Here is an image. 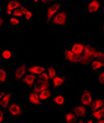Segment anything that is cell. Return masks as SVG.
I'll return each instance as SVG.
<instances>
[{
  "label": "cell",
  "mask_w": 104,
  "mask_h": 123,
  "mask_svg": "<svg viewBox=\"0 0 104 123\" xmlns=\"http://www.w3.org/2000/svg\"><path fill=\"white\" fill-rule=\"evenodd\" d=\"M12 101H13V94L10 92H4V94L0 98V107L6 110L8 105L12 104Z\"/></svg>",
  "instance_id": "30bf717a"
},
{
  "label": "cell",
  "mask_w": 104,
  "mask_h": 123,
  "mask_svg": "<svg viewBox=\"0 0 104 123\" xmlns=\"http://www.w3.org/2000/svg\"><path fill=\"white\" fill-rule=\"evenodd\" d=\"M93 95L91 93V91L89 90H84L83 91V93L80 95V105H84V107L89 108V105H91L92 101H93Z\"/></svg>",
  "instance_id": "52a82bcc"
},
{
  "label": "cell",
  "mask_w": 104,
  "mask_h": 123,
  "mask_svg": "<svg viewBox=\"0 0 104 123\" xmlns=\"http://www.w3.org/2000/svg\"><path fill=\"white\" fill-rule=\"evenodd\" d=\"M27 98H28V101L33 105H43V102H42L40 100V98H39V94H36V93H33V92H30V93L28 94V97Z\"/></svg>",
  "instance_id": "7402d4cb"
},
{
  "label": "cell",
  "mask_w": 104,
  "mask_h": 123,
  "mask_svg": "<svg viewBox=\"0 0 104 123\" xmlns=\"http://www.w3.org/2000/svg\"><path fill=\"white\" fill-rule=\"evenodd\" d=\"M54 95L55 94L51 90L46 89V90L42 91L41 93L39 94V98H40V100L44 104V102H47V101H49V100H52V98H53Z\"/></svg>",
  "instance_id": "5bb4252c"
},
{
  "label": "cell",
  "mask_w": 104,
  "mask_h": 123,
  "mask_svg": "<svg viewBox=\"0 0 104 123\" xmlns=\"http://www.w3.org/2000/svg\"><path fill=\"white\" fill-rule=\"evenodd\" d=\"M83 49H84V43H72L71 47H70L71 52L74 54V56H76V57L82 56Z\"/></svg>",
  "instance_id": "8fae6325"
},
{
  "label": "cell",
  "mask_w": 104,
  "mask_h": 123,
  "mask_svg": "<svg viewBox=\"0 0 104 123\" xmlns=\"http://www.w3.org/2000/svg\"><path fill=\"white\" fill-rule=\"evenodd\" d=\"M85 123H95V120H93L92 118H89L85 120Z\"/></svg>",
  "instance_id": "d6a6232c"
},
{
  "label": "cell",
  "mask_w": 104,
  "mask_h": 123,
  "mask_svg": "<svg viewBox=\"0 0 104 123\" xmlns=\"http://www.w3.org/2000/svg\"><path fill=\"white\" fill-rule=\"evenodd\" d=\"M52 101L54 102L55 105H57V107H62V105H65L67 104V98H66L65 95H54L53 98H52Z\"/></svg>",
  "instance_id": "d6986e66"
},
{
  "label": "cell",
  "mask_w": 104,
  "mask_h": 123,
  "mask_svg": "<svg viewBox=\"0 0 104 123\" xmlns=\"http://www.w3.org/2000/svg\"><path fill=\"white\" fill-rule=\"evenodd\" d=\"M8 24L13 29H18L23 26V23L21 21V19H17V18H14V17H9L8 18Z\"/></svg>",
  "instance_id": "ffe728a7"
},
{
  "label": "cell",
  "mask_w": 104,
  "mask_h": 123,
  "mask_svg": "<svg viewBox=\"0 0 104 123\" xmlns=\"http://www.w3.org/2000/svg\"><path fill=\"white\" fill-rule=\"evenodd\" d=\"M30 3H32V4H40L41 1H30Z\"/></svg>",
  "instance_id": "d590c367"
},
{
  "label": "cell",
  "mask_w": 104,
  "mask_h": 123,
  "mask_svg": "<svg viewBox=\"0 0 104 123\" xmlns=\"http://www.w3.org/2000/svg\"><path fill=\"white\" fill-rule=\"evenodd\" d=\"M73 114H74L77 118H83L84 116H86L89 114V108H86L84 107V105H76V107L73 109Z\"/></svg>",
  "instance_id": "9c48e42d"
},
{
  "label": "cell",
  "mask_w": 104,
  "mask_h": 123,
  "mask_svg": "<svg viewBox=\"0 0 104 123\" xmlns=\"http://www.w3.org/2000/svg\"><path fill=\"white\" fill-rule=\"evenodd\" d=\"M0 123H5V114L2 110H0Z\"/></svg>",
  "instance_id": "4dcf8cb0"
},
{
  "label": "cell",
  "mask_w": 104,
  "mask_h": 123,
  "mask_svg": "<svg viewBox=\"0 0 104 123\" xmlns=\"http://www.w3.org/2000/svg\"><path fill=\"white\" fill-rule=\"evenodd\" d=\"M32 18H33V12H31L30 9H28V11L24 13V16H23V20H24V21H26V22L31 21Z\"/></svg>",
  "instance_id": "f1b7e54d"
},
{
  "label": "cell",
  "mask_w": 104,
  "mask_h": 123,
  "mask_svg": "<svg viewBox=\"0 0 104 123\" xmlns=\"http://www.w3.org/2000/svg\"><path fill=\"white\" fill-rule=\"evenodd\" d=\"M2 25H3V19H2L1 15H0V27H1Z\"/></svg>",
  "instance_id": "e575fe53"
},
{
  "label": "cell",
  "mask_w": 104,
  "mask_h": 123,
  "mask_svg": "<svg viewBox=\"0 0 104 123\" xmlns=\"http://www.w3.org/2000/svg\"><path fill=\"white\" fill-rule=\"evenodd\" d=\"M46 71H47V74H48V77H49V79L50 80H52L56 74H58V70L55 68L53 65H49L48 66V68L46 69Z\"/></svg>",
  "instance_id": "d4e9b609"
},
{
  "label": "cell",
  "mask_w": 104,
  "mask_h": 123,
  "mask_svg": "<svg viewBox=\"0 0 104 123\" xmlns=\"http://www.w3.org/2000/svg\"><path fill=\"white\" fill-rule=\"evenodd\" d=\"M6 110H7V115L10 119L18 118L25 113L23 105L20 102H17V101H12V104L8 105Z\"/></svg>",
  "instance_id": "7a4b0ae2"
},
{
  "label": "cell",
  "mask_w": 104,
  "mask_h": 123,
  "mask_svg": "<svg viewBox=\"0 0 104 123\" xmlns=\"http://www.w3.org/2000/svg\"><path fill=\"white\" fill-rule=\"evenodd\" d=\"M89 64H91V69L93 74H99L103 68V60L93 59Z\"/></svg>",
  "instance_id": "4fadbf2b"
},
{
  "label": "cell",
  "mask_w": 104,
  "mask_h": 123,
  "mask_svg": "<svg viewBox=\"0 0 104 123\" xmlns=\"http://www.w3.org/2000/svg\"><path fill=\"white\" fill-rule=\"evenodd\" d=\"M4 92H5V91H3L2 89H0V98H1V97H2V95H3V94H4Z\"/></svg>",
  "instance_id": "8d00e7d4"
},
{
  "label": "cell",
  "mask_w": 104,
  "mask_h": 123,
  "mask_svg": "<svg viewBox=\"0 0 104 123\" xmlns=\"http://www.w3.org/2000/svg\"><path fill=\"white\" fill-rule=\"evenodd\" d=\"M104 114V110L103 108L100 109V110H97V111H92L91 112V118L93 120H99V119H102L103 118V115Z\"/></svg>",
  "instance_id": "603a6c76"
},
{
  "label": "cell",
  "mask_w": 104,
  "mask_h": 123,
  "mask_svg": "<svg viewBox=\"0 0 104 123\" xmlns=\"http://www.w3.org/2000/svg\"><path fill=\"white\" fill-rule=\"evenodd\" d=\"M91 59H89V58H86L84 56H80L79 57V60H78V64L77 65H88V64L91 63Z\"/></svg>",
  "instance_id": "4316f807"
},
{
  "label": "cell",
  "mask_w": 104,
  "mask_h": 123,
  "mask_svg": "<svg viewBox=\"0 0 104 123\" xmlns=\"http://www.w3.org/2000/svg\"><path fill=\"white\" fill-rule=\"evenodd\" d=\"M14 11H15V8H14V6H13V2L7 1L4 5V13L6 16H8V18H9V17H12Z\"/></svg>",
  "instance_id": "cb8c5ba5"
},
{
  "label": "cell",
  "mask_w": 104,
  "mask_h": 123,
  "mask_svg": "<svg viewBox=\"0 0 104 123\" xmlns=\"http://www.w3.org/2000/svg\"><path fill=\"white\" fill-rule=\"evenodd\" d=\"M61 8L62 7H61L60 4H51V5L48 6V8H47V11H46V16H47L46 21H47V24L48 23H51L52 19L54 18V16L56 15V13L59 12Z\"/></svg>",
  "instance_id": "277c9868"
},
{
  "label": "cell",
  "mask_w": 104,
  "mask_h": 123,
  "mask_svg": "<svg viewBox=\"0 0 104 123\" xmlns=\"http://www.w3.org/2000/svg\"><path fill=\"white\" fill-rule=\"evenodd\" d=\"M0 15H1V6H0Z\"/></svg>",
  "instance_id": "f35d334b"
},
{
  "label": "cell",
  "mask_w": 104,
  "mask_h": 123,
  "mask_svg": "<svg viewBox=\"0 0 104 123\" xmlns=\"http://www.w3.org/2000/svg\"><path fill=\"white\" fill-rule=\"evenodd\" d=\"M51 84L53 89H60V88H64L68 85V79L65 76H61L58 74L51 80Z\"/></svg>",
  "instance_id": "3957f363"
},
{
  "label": "cell",
  "mask_w": 104,
  "mask_h": 123,
  "mask_svg": "<svg viewBox=\"0 0 104 123\" xmlns=\"http://www.w3.org/2000/svg\"><path fill=\"white\" fill-rule=\"evenodd\" d=\"M62 119H64L65 123H75L76 120H77V117L73 114L72 111H67V112H65Z\"/></svg>",
  "instance_id": "44dd1931"
},
{
  "label": "cell",
  "mask_w": 104,
  "mask_h": 123,
  "mask_svg": "<svg viewBox=\"0 0 104 123\" xmlns=\"http://www.w3.org/2000/svg\"><path fill=\"white\" fill-rule=\"evenodd\" d=\"M95 50H96V49H95L94 47H92L89 43H84V49H83V54H82V56H84V57H86V58H89V59L92 60V56H93L94 52H95Z\"/></svg>",
  "instance_id": "ac0fdd59"
},
{
  "label": "cell",
  "mask_w": 104,
  "mask_h": 123,
  "mask_svg": "<svg viewBox=\"0 0 104 123\" xmlns=\"http://www.w3.org/2000/svg\"><path fill=\"white\" fill-rule=\"evenodd\" d=\"M15 57H16L15 52H13V51L9 50V49H2L1 51H0V58L4 61L12 60Z\"/></svg>",
  "instance_id": "9a60e30c"
},
{
  "label": "cell",
  "mask_w": 104,
  "mask_h": 123,
  "mask_svg": "<svg viewBox=\"0 0 104 123\" xmlns=\"http://www.w3.org/2000/svg\"><path fill=\"white\" fill-rule=\"evenodd\" d=\"M36 82H37V76L31 74H26L25 76H24L23 80H22L23 85L26 88H28V89H31V88L34 86Z\"/></svg>",
  "instance_id": "ba28073f"
},
{
  "label": "cell",
  "mask_w": 104,
  "mask_h": 123,
  "mask_svg": "<svg viewBox=\"0 0 104 123\" xmlns=\"http://www.w3.org/2000/svg\"><path fill=\"white\" fill-rule=\"evenodd\" d=\"M103 80H104V73L101 70L99 73V76H98V82L100 85H103Z\"/></svg>",
  "instance_id": "f546056e"
},
{
  "label": "cell",
  "mask_w": 104,
  "mask_h": 123,
  "mask_svg": "<svg viewBox=\"0 0 104 123\" xmlns=\"http://www.w3.org/2000/svg\"><path fill=\"white\" fill-rule=\"evenodd\" d=\"M93 59H99V60H103V51H99V50H95L93 56H92V60Z\"/></svg>",
  "instance_id": "83f0119b"
},
{
  "label": "cell",
  "mask_w": 104,
  "mask_h": 123,
  "mask_svg": "<svg viewBox=\"0 0 104 123\" xmlns=\"http://www.w3.org/2000/svg\"><path fill=\"white\" fill-rule=\"evenodd\" d=\"M9 79V73L4 66H0V84L6 85Z\"/></svg>",
  "instance_id": "e0dca14e"
},
{
  "label": "cell",
  "mask_w": 104,
  "mask_h": 123,
  "mask_svg": "<svg viewBox=\"0 0 104 123\" xmlns=\"http://www.w3.org/2000/svg\"><path fill=\"white\" fill-rule=\"evenodd\" d=\"M24 76H25V74H24L21 70H19L18 67H15V70H14V78H15L16 81H19V82L22 81Z\"/></svg>",
  "instance_id": "484cf974"
},
{
  "label": "cell",
  "mask_w": 104,
  "mask_h": 123,
  "mask_svg": "<svg viewBox=\"0 0 104 123\" xmlns=\"http://www.w3.org/2000/svg\"><path fill=\"white\" fill-rule=\"evenodd\" d=\"M100 8H101V2L98 0H92L86 5V12L97 15V13H99Z\"/></svg>",
  "instance_id": "8992f818"
},
{
  "label": "cell",
  "mask_w": 104,
  "mask_h": 123,
  "mask_svg": "<svg viewBox=\"0 0 104 123\" xmlns=\"http://www.w3.org/2000/svg\"><path fill=\"white\" fill-rule=\"evenodd\" d=\"M41 3H43V4H49L48 1H41Z\"/></svg>",
  "instance_id": "74e56055"
},
{
  "label": "cell",
  "mask_w": 104,
  "mask_h": 123,
  "mask_svg": "<svg viewBox=\"0 0 104 123\" xmlns=\"http://www.w3.org/2000/svg\"><path fill=\"white\" fill-rule=\"evenodd\" d=\"M69 22H70V20H69V11L62 7L52 19L51 24L56 28H64L68 25Z\"/></svg>",
  "instance_id": "6da1fadb"
},
{
  "label": "cell",
  "mask_w": 104,
  "mask_h": 123,
  "mask_svg": "<svg viewBox=\"0 0 104 123\" xmlns=\"http://www.w3.org/2000/svg\"><path fill=\"white\" fill-rule=\"evenodd\" d=\"M46 69H47V67L45 65H37V64H34V65H30V66L27 67V74L39 76L40 74L46 71Z\"/></svg>",
  "instance_id": "7c38bea8"
},
{
  "label": "cell",
  "mask_w": 104,
  "mask_h": 123,
  "mask_svg": "<svg viewBox=\"0 0 104 123\" xmlns=\"http://www.w3.org/2000/svg\"><path fill=\"white\" fill-rule=\"evenodd\" d=\"M75 123H85V120L83 118H77V120H76Z\"/></svg>",
  "instance_id": "1f68e13d"
},
{
  "label": "cell",
  "mask_w": 104,
  "mask_h": 123,
  "mask_svg": "<svg viewBox=\"0 0 104 123\" xmlns=\"http://www.w3.org/2000/svg\"><path fill=\"white\" fill-rule=\"evenodd\" d=\"M62 55H64V59L68 64H72V65H77L79 57L74 56V54L71 52L70 49L64 50L62 51Z\"/></svg>",
  "instance_id": "5b68a950"
},
{
  "label": "cell",
  "mask_w": 104,
  "mask_h": 123,
  "mask_svg": "<svg viewBox=\"0 0 104 123\" xmlns=\"http://www.w3.org/2000/svg\"><path fill=\"white\" fill-rule=\"evenodd\" d=\"M95 123H104V120H103V118L102 119H99V120H96Z\"/></svg>",
  "instance_id": "836d02e7"
},
{
  "label": "cell",
  "mask_w": 104,
  "mask_h": 123,
  "mask_svg": "<svg viewBox=\"0 0 104 123\" xmlns=\"http://www.w3.org/2000/svg\"><path fill=\"white\" fill-rule=\"evenodd\" d=\"M104 107V100L102 97H99V98H95V99H93L91 105H89V110L92 111H97V110H100V109H102Z\"/></svg>",
  "instance_id": "2e32d148"
}]
</instances>
